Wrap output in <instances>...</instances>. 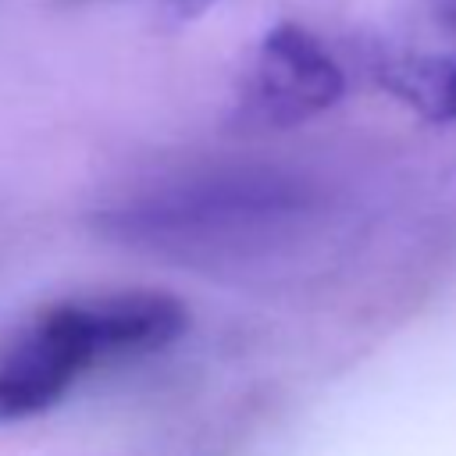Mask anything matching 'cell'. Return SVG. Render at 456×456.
Here are the masks:
<instances>
[{"label":"cell","instance_id":"1","mask_svg":"<svg viewBox=\"0 0 456 456\" xmlns=\"http://www.w3.org/2000/svg\"><path fill=\"white\" fill-rule=\"evenodd\" d=\"M189 328V306L167 292H107L43 310L11 346L0 370L46 410L93 367L167 349Z\"/></svg>","mask_w":456,"mask_h":456},{"label":"cell","instance_id":"2","mask_svg":"<svg viewBox=\"0 0 456 456\" xmlns=\"http://www.w3.org/2000/svg\"><path fill=\"white\" fill-rule=\"evenodd\" d=\"M342 93L346 71L328 46L303 25L278 21L256 46L239 118L260 128H292L331 110Z\"/></svg>","mask_w":456,"mask_h":456},{"label":"cell","instance_id":"3","mask_svg":"<svg viewBox=\"0 0 456 456\" xmlns=\"http://www.w3.org/2000/svg\"><path fill=\"white\" fill-rule=\"evenodd\" d=\"M378 86L431 125L456 121V57L403 53L378 64Z\"/></svg>","mask_w":456,"mask_h":456},{"label":"cell","instance_id":"4","mask_svg":"<svg viewBox=\"0 0 456 456\" xmlns=\"http://www.w3.org/2000/svg\"><path fill=\"white\" fill-rule=\"evenodd\" d=\"M43 410L46 406L18 378H11L7 370H0V424L21 420V417H32V413H43Z\"/></svg>","mask_w":456,"mask_h":456},{"label":"cell","instance_id":"5","mask_svg":"<svg viewBox=\"0 0 456 456\" xmlns=\"http://www.w3.org/2000/svg\"><path fill=\"white\" fill-rule=\"evenodd\" d=\"M217 0H160V21L167 28H182L196 18H203Z\"/></svg>","mask_w":456,"mask_h":456},{"label":"cell","instance_id":"6","mask_svg":"<svg viewBox=\"0 0 456 456\" xmlns=\"http://www.w3.org/2000/svg\"><path fill=\"white\" fill-rule=\"evenodd\" d=\"M438 21L456 36V0H445V4L438 7Z\"/></svg>","mask_w":456,"mask_h":456},{"label":"cell","instance_id":"7","mask_svg":"<svg viewBox=\"0 0 456 456\" xmlns=\"http://www.w3.org/2000/svg\"><path fill=\"white\" fill-rule=\"evenodd\" d=\"M57 4H89V0H57Z\"/></svg>","mask_w":456,"mask_h":456}]
</instances>
